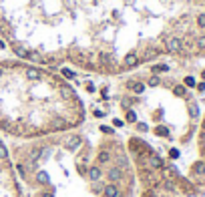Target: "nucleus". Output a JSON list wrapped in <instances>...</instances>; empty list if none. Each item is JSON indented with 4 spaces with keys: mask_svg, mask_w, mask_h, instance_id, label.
<instances>
[{
    "mask_svg": "<svg viewBox=\"0 0 205 197\" xmlns=\"http://www.w3.org/2000/svg\"><path fill=\"white\" fill-rule=\"evenodd\" d=\"M36 181L38 183H48V173L46 171H36Z\"/></svg>",
    "mask_w": 205,
    "mask_h": 197,
    "instance_id": "obj_7",
    "label": "nucleus"
},
{
    "mask_svg": "<svg viewBox=\"0 0 205 197\" xmlns=\"http://www.w3.org/2000/svg\"><path fill=\"white\" fill-rule=\"evenodd\" d=\"M195 48L199 53H205V34H199L195 38Z\"/></svg>",
    "mask_w": 205,
    "mask_h": 197,
    "instance_id": "obj_4",
    "label": "nucleus"
},
{
    "mask_svg": "<svg viewBox=\"0 0 205 197\" xmlns=\"http://www.w3.org/2000/svg\"><path fill=\"white\" fill-rule=\"evenodd\" d=\"M103 195H105V197H117V195H119V189H117L115 183H107L105 189H103Z\"/></svg>",
    "mask_w": 205,
    "mask_h": 197,
    "instance_id": "obj_3",
    "label": "nucleus"
},
{
    "mask_svg": "<svg viewBox=\"0 0 205 197\" xmlns=\"http://www.w3.org/2000/svg\"><path fill=\"white\" fill-rule=\"evenodd\" d=\"M82 121L76 91L48 71L26 63L0 64V127L14 135L62 133Z\"/></svg>",
    "mask_w": 205,
    "mask_h": 197,
    "instance_id": "obj_1",
    "label": "nucleus"
},
{
    "mask_svg": "<svg viewBox=\"0 0 205 197\" xmlns=\"http://www.w3.org/2000/svg\"><path fill=\"white\" fill-rule=\"evenodd\" d=\"M159 82H161V81H159L157 75H151V77H149V81H147V85H149V87H157Z\"/></svg>",
    "mask_w": 205,
    "mask_h": 197,
    "instance_id": "obj_9",
    "label": "nucleus"
},
{
    "mask_svg": "<svg viewBox=\"0 0 205 197\" xmlns=\"http://www.w3.org/2000/svg\"><path fill=\"white\" fill-rule=\"evenodd\" d=\"M46 0H0V32L22 60H34Z\"/></svg>",
    "mask_w": 205,
    "mask_h": 197,
    "instance_id": "obj_2",
    "label": "nucleus"
},
{
    "mask_svg": "<svg viewBox=\"0 0 205 197\" xmlns=\"http://www.w3.org/2000/svg\"><path fill=\"white\" fill-rule=\"evenodd\" d=\"M173 93H175V97H185L187 89L183 87V85H175V87H173Z\"/></svg>",
    "mask_w": 205,
    "mask_h": 197,
    "instance_id": "obj_6",
    "label": "nucleus"
},
{
    "mask_svg": "<svg viewBox=\"0 0 205 197\" xmlns=\"http://www.w3.org/2000/svg\"><path fill=\"white\" fill-rule=\"evenodd\" d=\"M189 115L193 117V119H197V117H199V109H197L195 103H189Z\"/></svg>",
    "mask_w": 205,
    "mask_h": 197,
    "instance_id": "obj_8",
    "label": "nucleus"
},
{
    "mask_svg": "<svg viewBox=\"0 0 205 197\" xmlns=\"http://www.w3.org/2000/svg\"><path fill=\"white\" fill-rule=\"evenodd\" d=\"M195 24H197V28H205V12H197Z\"/></svg>",
    "mask_w": 205,
    "mask_h": 197,
    "instance_id": "obj_5",
    "label": "nucleus"
},
{
    "mask_svg": "<svg viewBox=\"0 0 205 197\" xmlns=\"http://www.w3.org/2000/svg\"><path fill=\"white\" fill-rule=\"evenodd\" d=\"M203 78H205V71H203Z\"/></svg>",
    "mask_w": 205,
    "mask_h": 197,
    "instance_id": "obj_14",
    "label": "nucleus"
},
{
    "mask_svg": "<svg viewBox=\"0 0 205 197\" xmlns=\"http://www.w3.org/2000/svg\"><path fill=\"white\" fill-rule=\"evenodd\" d=\"M195 173L197 175H205V163H197L195 165Z\"/></svg>",
    "mask_w": 205,
    "mask_h": 197,
    "instance_id": "obj_11",
    "label": "nucleus"
},
{
    "mask_svg": "<svg viewBox=\"0 0 205 197\" xmlns=\"http://www.w3.org/2000/svg\"><path fill=\"white\" fill-rule=\"evenodd\" d=\"M185 85H187V87H195V78H193V77H187L185 78Z\"/></svg>",
    "mask_w": 205,
    "mask_h": 197,
    "instance_id": "obj_12",
    "label": "nucleus"
},
{
    "mask_svg": "<svg viewBox=\"0 0 205 197\" xmlns=\"http://www.w3.org/2000/svg\"><path fill=\"white\" fill-rule=\"evenodd\" d=\"M93 189H95V193H103V189H105V185L99 181H93Z\"/></svg>",
    "mask_w": 205,
    "mask_h": 197,
    "instance_id": "obj_10",
    "label": "nucleus"
},
{
    "mask_svg": "<svg viewBox=\"0 0 205 197\" xmlns=\"http://www.w3.org/2000/svg\"><path fill=\"white\" fill-rule=\"evenodd\" d=\"M171 157H173V159L179 157V151H177V149H171Z\"/></svg>",
    "mask_w": 205,
    "mask_h": 197,
    "instance_id": "obj_13",
    "label": "nucleus"
}]
</instances>
